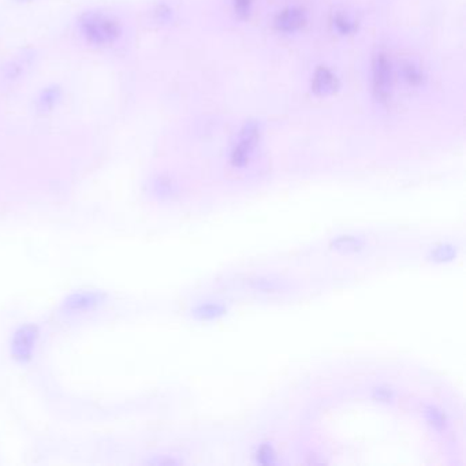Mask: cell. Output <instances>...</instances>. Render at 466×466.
Here are the masks:
<instances>
[{"mask_svg":"<svg viewBox=\"0 0 466 466\" xmlns=\"http://www.w3.org/2000/svg\"><path fill=\"white\" fill-rule=\"evenodd\" d=\"M80 30L85 40L96 47H108L120 36L119 22L100 11H91L80 18Z\"/></svg>","mask_w":466,"mask_h":466,"instance_id":"6da1fadb","label":"cell"},{"mask_svg":"<svg viewBox=\"0 0 466 466\" xmlns=\"http://www.w3.org/2000/svg\"><path fill=\"white\" fill-rule=\"evenodd\" d=\"M39 338V328L33 324L19 327L11 341V355L18 361H29Z\"/></svg>","mask_w":466,"mask_h":466,"instance_id":"7a4b0ae2","label":"cell"},{"mask_svg":"<svg viewBox=\"0 0 466 466\" xmlns=\"http://www.w3.org/2000/svg\"><path fill=\"white\" fill-rule=\"evenodd\" d=\"M256 143H258V132H256V129L248 127L244 132V134L240 137V141H238V144L235 145V148L233 151L231 160H233V164L235 167H242V165H245L249 161L251 156H252L253 151H255Z\"/></svg>","mask_w":466,"mask_h":466,"instance_id":"3957f363","label":"cell"},{"mask_svg":"<svg viewBox=\"0 0 466 466\" xmlns=\"http://www.w3.org/2000/svg\"><path fill=\"white\" fill-rule=\"evenodd\" d=\"M390 63L384 55H379L375 62V92L377 98L386 99L391 91V69Z\"/></svg>","mask_w":466,"mask_h":466,"instance_id":"277c9868","label":"cell"},{"mask_svg":"<svg viewBox=\"0 0 466 466\" xmlns=\"http://www.w3.org/2000/svg\"><path fill=\"white\" fill-rule=\"evenodd\" d=\"M338 88V80L327 67H319L312 80V91L319 96L332 95Z\"/></svg>","mask_w":466,"mask_h":466,"instance_id":"5b68a950","label":"cell"},{"mask_svg":"<svg viewBox=\"0 0 466 466\" xmlns=\"http://www.w3.org/2000/svg\"><path fill=\"white\" fill-rule=\"evenodd\" d=\"M305 24V14L300 8H286L278 14L275 19V26L282 32H294L303 28Z\"/></svg>","mask_w":466,"mask_h":466,"instance_id":"8992f818","label":"cell"},{"mask_svg":"<svg viewBox=\"0 0 466 466\" xmlns=\"http://www.w3.org/2000/svg\"><path fill=\"white\" fill-rule=\"evenodd\" d=\"M365 247L363 238L356 235H339L331 241V248L342 253H356Z\"/></svg>","mask_w":466,"mask_h":466,"instance_id":"52a82bcc","label":"cell"},{"mask_svg":"<svg viewBox=\"0 0 466 466\" xmlns=\"http://www.w3.org/2000/svg\"><path fill=\"white\" fill-rule=\"evenodd\" d=\"M226 312H227L226 307L220 303H204V304H199L193 310V314L199 320H215L223 316Z\"/></svg>","mask_w":466,"mask_h":466,"instance_id":"ba28073f","label":"cell"},{"mask_svg":"<svg viewBox=\"0 0 466 466\" xmlns=\"http://www.w3.org/2000/svg\"><path fill=\"white\" fill-rule=\"evenodd\" d=\"M99 301H100V296H99V294H93V293L87 294V293H82V294H75V296H73V297L67 301L66 307L70 308V310L77 311V310L91 308L92 305L98 304Z\"/></svg>","mask_w":466,"mask_h":466,"instance_id":"9c48e42d","label":"cell"},{"mask_svg":"<svg viewBox=\"0 0 466 466\" xmlns=\"http://www.w3.org/2000/svg\"><path fill=\"white\" fill-rule=\"evenodd\" d=\"M457 258V248L454 245L442 244L431 249L429 259L435 262H449Z\"/></svg>","mask_w":466,"mask_h":466,"instance_id":"30bf717a","label":"cell"},{"mask_svg":"<svg viewBox=\"0 0 466 466\" xmlns=\"http://www.w3.org/2000/svg\"><path fill=\"white\" fill-rule=\"evenodd\" d=\"M424 415H425L428 424L432 425L435 429L442 431V429L446 428L447 418H446L445 413L440 409H438L436 406H433V405L427 406L425 411H424Z\"/></svg>","mask_w":466,"mask_h":466,"instance_id":"8fae6325","label":"cell"},{"mask_svg":"<svg viewBox=\"0 0 466 466\" xmlns=\"http://www.w3.org/2000/svg\"><path fill=\"white\" fill-rule=\"evenodd\" d=\"M373 398L377 402H391L395 398V393L387 386H379L373 390Z\"/></svg>","mask_w":466,"mask_h":466,"instance_id":"7c38bea8","label":"cell"},{"mask_svg":"<svg viewBox=\"0 0 466 466\" xmlns=\"http://www.w3.org/2000/svg\"><path fill=\"white\" fill-rule=\"evenodd\" d=\"M258 461L262 465H271L275 463V451L271 446H261L258 451Z\"/></svg>","mask_w":466,"mask_h":466,"instance_id":"4fadbf2b","label":"cell"},{"mask_svg":"<svg viewBox=\"0 0 466 466\" xmlns=\"http://www.w3.org/2000/svg\"><path fill=\"white\" fill-rule=\"evenodd\" d=\"M335 26L338 28V30L341 33H349L353 28V22L349 18H346L345 15H341L335 19Z\"/></svg>","mask_w":466,"mask_h":466,"instance_id":"5bb4252c","label":"cell"},{"mask_svg":"<svg viewBox=\"0 0 466 466\" xmlns=\"http://www.w3.org/2000/svg\"><path fill=\"white\" fill-rule=\"evenodd\" d=\"M251 4L252 0H234L235 11H238V14H248L251 10Z\"/></svg>","mask_w":466,"mask_h":466,"instance_id":"9a60e30c","label":"cell"},{"mask_svg":"<svg viewBox=\"0 0 466 466\" xmlns=\"http://www.w3.org/2000/svg\"><path fill=\"white\" fill-rule=\"evenodd\" d=\"M56 99H57V93L55 91H46L44 96L42 98V104L44 105V108H51Z\"/></svg>","mask_w":466,"mask_h":466,"instance_id":"2e32d148","label":"cell"}]
</instances>
